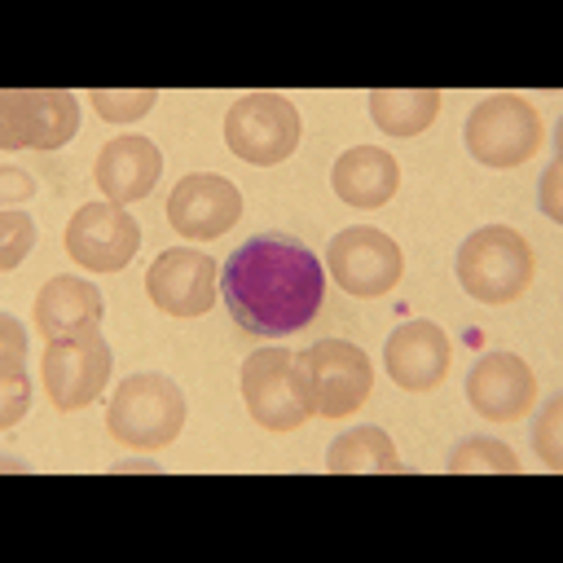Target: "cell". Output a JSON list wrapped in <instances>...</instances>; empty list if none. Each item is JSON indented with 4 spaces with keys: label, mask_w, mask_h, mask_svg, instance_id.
<instances>
[{
    "label": "cell",
    "mask_w": 563,
    "mask_h": 563,
    "mask_svg": "<svg viewBox=\"0 0 563 563\" xmlns=\"http://www.w3.org/2000/svg\"><path fill=\"white\" fill-rule=\"evenodd\" d=\"M220 286L229 317L264 339L303 330L325 299V273L317 255L286 233H255L242 242L224 260Z\"/></svg>",
    "instance_id": "6da1fadb"
},
{
    "label": "cell",
    "mask_w": 563,
    "mask_h": 563,
    "mask_svg": "<svg viewBox=\"0 0 563 563\" xmlns=\"http://www.w3.org/2000/svg\"><path fill=\"white\" fill-rule=\"evenodd\" d=\"M242 396H246V413L264 431H295L312 413V396H308L299 356L286 347H260L246 356Z\"/></svg>",
    "instance_id": "277c9868"
},
{
    "label": "cell",
    "mask_w": 563,
    "mask_h": 563,
    "mask_svg": "<svg viewBox=\"0 0 563 563\" xmlns=\"http://www.w3.org/2000/svg\"><path fill=\"white\" fill-rule=\"evenodd\" d=\"M559 176H563V167H559V163H550V172H545V185H541V198H545V216H550V220H559V216H563V207H559V198H554V189H559Z\"/></svg>",
    "instance_id": "484cf974"
},
{
    "label": "cell",
    "mask_w": 563,
    "mask_h": 563,
    "mask_svg": "<svg viewBox=\"0 0 563 563\" xmlns=\"http://www.w3.org/2000/svg\"><path fill=\"white\" fill-rule=\"evenodd\" d=\"M325 471H334V475H396L400 457H396V444L387 440V431L356 427V431H343L325 449Z\"/></svg>",
    "instance_id": "d6986e66"
},
{
    "label": "cell",
    "mask_w": 563,
    "mask_h": 563,
    "mask_svg": "<svg viewBox=\"0 0 563 563\" xmlns=\"http://www.w3.org/2000/svg\"><path fill=\"white\" fill-rule=\"evenodd\" d=\"M0 185H4V194H9V198H22V194H31V189H35L31 180H22V172H18V167H4V172H0Z\"/></svg>",
    "instance_id": "4316f807"
},
{
    "label": "cell",
    "mask_w": 563,
    "mask_h": 563,
    "mask_svg": "<svg viewBox=\"0 0 563 563\" xmlns=\"http://www.w3.org/2000/svg\"><path fill=\"white\" fill-rule=\"evenodd\" d=\"M559 418H563V400H550L545 418H541V431H537V449L545 457V466H563V449H559Z\"/></svg>",
    "instance_id": "cb8c5ba5"
},
{
    "label": "cell",
    "mask_w": 563,
    "mask_h": 563,
    "mask_svg": "<svg viewBox=\"0 0 563 563\" xmlns=\"http://www.w3.org/2000/svg\"><path fill=\"white\" fill-rule=\"evenodd\" d=\"M453 268H457V282L471 299L510 303L532 282V246L523 233H515L506 224H488V229H475L457 246Z\"/></svg>",
    "instance_id": "3957f363"
},
{
    "label": "cell",
    "mask_w": 563,
    "mask_h": 563,
    "mask_svg": "<svg viewBox=\"0 0 563 563\" xmlns=\"http://www.w3.org/2000/svg\"><path fill=\"white\" fill-rule=\"evenodd\" d=\"M325 268L330 277L347 290V295H361V299H374V295H387L400 273H405V260H400V246L374 229V224H352L343 233H334L330 251H325Z\"/></svg>",
    "instance_id": "30bf717a"
},
{
    "label": "cell",
    "mask_w": 563,
    "mask_h": 563,
    "mask_svg": "<svg viewBox=\"0 0 563 563\" xmlns=\"http://www.w3.org/2000/svg\"><path fill=\"white\" fill-rule=\"evenodd\" d=\"M299 369H303L312 409L321 418H347L352 409L365 405L374 387L369 356L347 339H317L308 352H299Z\"/></svg>",
    "instance_id": "52a82bcc"
},
{
    "label": "cell",
    "mask_w": 563,
    "mask_h": 563,
    "mask_svg": "<svg viewBox=\"0 0 563 563\" xmlns=\"http://www.w3.org/2000/svg\"><path fill=\"white\" fill-rule=\"evenodd\" d=\"M79 128V101L66 88H9L0 92L4 150H57Z\"/></svg>",
    "instance_id": "ba28073f"
},
{
    "label": "cell",
    "mask_w": 563,
    "mask_h": 563,
    "mask_svg": "<svg viewBox=\"0 0 563 563\" xmlns=\"http://www.w3.org/2000/svg\"><path fill=\"white\" fill-rule=\"evenodd\" d=\"M0 334H4V356H0V374L4 369H22V325L13 317H0Z\"/></svg>",
    "instance_id": "d4e9b609"
},
{
    "label": "cell",
    "mask_w": 563,
    "mask_h": 563,
    "mask_svg": "<svg viewBox=\"0 0 563 563\" xmlns=\"http://www.w3.org/2000/svg\"><path fill=\"white\" fill-rule=\"evenodd\" d=\"M449 334L435 325V321H405L387 334V347H383V361H387V374L396 387L405 391H431L444 383L449 374Z\"/></svg>",
    "instance_id": "9a60e30c"
},
{
    "label": "cell",
    "mask_w": 563,
    "mask_h": 563,
    "mask_svg": "<svg viewBox=\"0 0 563 563\" xmlns=\"http://www.w3.org/2000/svg\"><path fill=\"white\" fill-rule=\"evenodd\" d=\"M136 246L141 229L119 202H84L66 224V255L88 273H119Z\"/></svg>",
    "instance_id": "8fae6325"
},
{
    "label": "cell",
    "mask_w": 563,
    "mask_h": 563,
    "mask_svg": "<svg viewBox=\"0 0 563 563\" xmlns=\"http://www.w3.org/2000/svg\"><path fill=\"white\" fill-rule=\"evenodd\" d=\"M466 396L488 422H519L537 400V378L515 352H484L466 374Z\"/></svg>",
    "instance_id": "5bb4252c"
},
{
    "label": "cell",
    "mask_w": 563,
    "mask_h": 563,
    "mask_svg": "<svg viewBox=\"0 0 563 563\" xmlns=\"http://www.w3.org/2000/svg\"><path fill=\"white\" fill-rule=\"evenodd\" d=\"M145 295L167 317H202L216 299V264L202 251H163L145 273Z\"/></svg>",
    "instance_id": "4fadbf2b"
},
{
    "label": "cell",
    "mask_w": 563,
    "mask_h": 563,
    "mask_svg": "<svg viewBox=\"0 0 563 563\" xmlns=\"http://www.w3.org/2000/svg\"><path fill=\"white\" fill-rule=\"evenodd\" d=\"M0 268H13L35 246V224L22 211H0Z\"/></svg>",
    "instance_id": "603a6c76"
},
{
    "label": "cell",
    "mask_w": 563,
    "mask_h": 563,
    "mask_svg": "<svg viewBox=\"0 0 563 563\" xmlns=\"http://www.w3.org/2000/svg\"><path fill=\"white\" fill-rule=\"evenodd\" d=\"M106 378H110V347H106L101 330L53 339L40 356V383L62 413L97 400L106 391Z\"/></svg>",
    "instance_id": "9c48e42d"
},
{
    "label": "cell",
    "mask_w": 563,
    "mask_h": 563,
    "mask_svg": "<svg viewBox=\"0 0 563 563\" xmlns=\"http://www.w3.org/2000/svg\"><path fill=\"white\" fill-rule=\"evenodd\" d=\"M449 471H453V475H466V471H501V475H515V471H519V457H515L506 444L488 440V435H471V440H462V444L453 449Z\"/></svg>",
    "instance_id": "44dd1931"
},
{
    "label": "cell",
    "mask_w": 563,
    "mask_h": 563,
    "mask_svg": "<svg viewBox=\"0 0 563 563\" xmlns=\"http://www.w3.org/2000/svg\"><path fill=\"white\" fill-rule=\"evenodd\" d=\"M224 141L242 163L273 167L299 145V110L282 92H242L224 114Z\"/></svg>",
    "instance_id": "8992f818"
},
{
    "label": "cell",
    "mask_w": 563,
    "mask_h": 563,
    "mask_svg": "<svg viewBox=\"0 0 563 563\" xmlns=\"http://www.w3.org/2000/svg\"><path fill=\"white\" fill-rule=\"evenodd\" d=\"M330 180H334V194L347 207L374 211L400 189V163L378 145H352L347 154H339Z\"/></svg>",
    "instance_id": "e0dca14e"
},
{
    "label": "cell",
    "mask_w": 563,
    "mask_h": 563,
    "mask_svg": "<svg viewBox=\"0 0 563 563\" xmlns=\"http://www.w3.org/2000/svg\"><path fill=\"white\" fill-rule=\"evenodd\" d=\"M101 321V290L84 277H48L44 290L35 295V330L44 343L97 330Z\"/></svg>",
    "instance_id": "ac0fdd59"
},
{
    "label": "cell",
    "mask_w": 563,
    "mask_h": 563,
    "mask_svg": "<svg viewBox=\"0 0 563 563\" xmlns=\"http://www.w3.org/2000/svg\"><path fill=\"white\" fill-rule=\"evenodd\" d=\"M158 172H163V154L150 136H114L101 145L92 180L110 202L123 207V202L145 198L158 185Z\"/></svg>",
    "instance_id": "2e32d148"
},
{
    "label": "cell",
    "mask_w": 563,
    "mask_h": 563,
    "mask_svg": "<svg viewBox=\"0 0 563 563\" xmlns=\"http://www.w3.org/2000/svg\"><path fill=\"white\" fill-rule=\"evenodd\" d=\"M106 427L128 449H141V453L167 449L185 427V396L163 374H132L114 387Z\"/></svg>",
    "instance_id": "7a4b0ae2"
},
{
    "label": "cell",
    "mask_w": 563,
    "mask_h": 563,
    "mask_svg": "<svg viewBox=\"0 0 563 563\" xmlns=\"http://www.w3.org/2000/svg\"><path fill=\"white\" fill-rule=\"evenodd\" d=\"M369 114L387 136H418L440 114V92L435 88H374Z\"/></svg>",
    "instance_id": "ffe728a7"
},
{
    "label": "cell",
    "mask_w": 563,
    "mask_h": 563,
    "mask_svg": "<svg viewBox=\"0 0 563 563\" xmlns=\"http://www.w3.org/2000/svg\"><path fill=\"white\" fill-rule=\"evenodd\" d=\"M545 123L519 92H493L466 114V150L488 167H519L541 150Z\"/></svg>",
    "instance_id": "5b68a950"
},
{
    "label": "cell",
    "mask_w": 563,
    "mask_h": 563,
    "mask_svg": "<svg viewBox=\"0 0 563 563\" xmlns=\"http://www.w3.org/2000/svg\"><path fill=\"white\" fill-rule=\"evenodd\" d=\"M242 216V194L233 180L216 176V172H194L185 180H176L172 198H167V224L189 238V242H211L220 233H229Z\"/></svg>",
    "instance_id": "7c38bea8"
},
{
    "label": "cell",
    "mask_w": 563,
    "mask_h": 563,
    "mask_svg": "<svg viewBox=\"0 0 563 563\" xmlns=\"http://www.w3.org/2000/svg\"><path fill=\"white\" fill-rule=\"evenodd\" d=\"M88 101L97 106V114H101V119H110V123H128V119H141V114L158 101V92H154V88H128V92L92 88V92H88Z\"/></svg>",
    "instance_id": "7402d4cb"
}]
</instances>
